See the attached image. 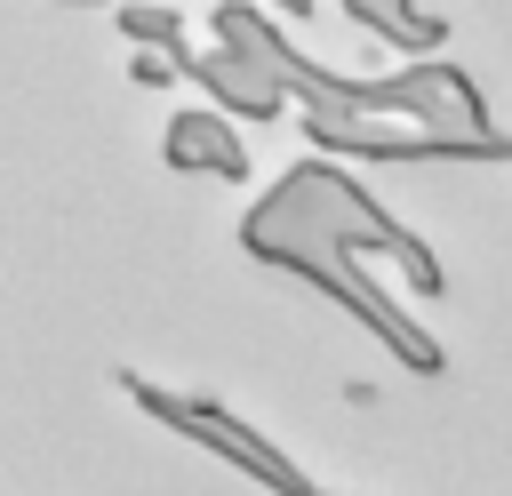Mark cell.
<instances>
[{
	"mask_svg": "<svg viewBox=\"0 0 512 496\" xmlns=\"http://www.w3.org/2000/svg\"><path fill=\"white\" fill-rule=\"evenodd\" d=\"M112 16H120V32H128V48H176V40H184V8H176V0H120Z\"/></svg>",
	"mask_w": 512,
	"mask_h": 496,
	"instance_id": "ba28073f",
	"label": "cell"
},
{
	"mask_svg": "<svg viewBox=\"0 0 512 496\" xmlns=\"http://www.w3.org/2000/svg\"><path fill=\"white\" fill-rule=\"evenodd\" d=\"M160 160H168L176 176H216V184H240V176H248V144H240V128H232V112H216V104L168 112Z\"/></svg>",
	"mask_w": 512,
	"mask_h": 496,
	"instance_id": "8992f818",
	"label": "cell"
},
{
	"mask_svg": "<svg viewBox=\"0 0 512 496\" xmlns=\"http://www.w3.org/2000/svg\"><path fill=\"white\" fill-rule=\"evenodd\" d=\"M304 136L336 160H488L480 144L464 136H440V128H408V120H384V112H352V104H304Z\"/></svg>",
	"mask_w": 512,
	"mask_h": 496,
	"instance_id": "277c9868",
	"label": "cell"
},
{
	"mask_svg": "<svg viewBox=\"0 0 512 496\" xmlns=\"http://www.w3.org/2000/svg\"><path fill=\"white\" fill-rule=\"evenodd\" d=\"M168 64H176V80H192L216 112H232V120H272V112H288V88H280V72L256 56V48H240V40H216V48H192V32L168 48Z\"/></svg>",
	"mask_w": 512,
	"mask_h": 496,
	"instance_id": "5b68a950",
	"label": "cell"
},
{
	"mask_svg": "<svg viewBox=\"0 0 512 496\" xmlns=\"http://www.w3.org/2000/svg\"><path fill=\"white\" fill-rule=\"evenodd\" d=\"M256 8H280V16H320V0H256Z\"/></svg>",
	"mask_w": 512,
	"mask_h": 496,
	"instance_id": "9c48e42d",
	"label": "cell"
},
{
	"mask_svg": "<svg viewBox=\"0 0 512 496\" xmlns=\"http://www.w3.org/2000/svg\"><path fill=\"white\" fill-rule=\"evenodd\" d=\"M208 32H216V40L256 48V56L280 72V88H288V96H304V104H352V112H384V120H408V128H440V136L480 144L488 160H504V152H512V136L496 128V112H488L480 80H472L464 64H448V56H416L408 72L352 80V72H328V64H312L304 48H288V32H280L256 0H224V8L208 16Z\"/></svg>",
	"mask_w": 512,
	"mask_h": 496,
	"instance_id": "7a4b0ae2",
	"label": "cell"
},
{
	"mask_svg": "<svg viewBox=\"0 0 512 496\" xmlns=\"http://www.w3.org/2000/svg\"><path fill=\"white\" fill-rule=\"evenodd\" d=\"M328 8H344L368 40H384V48H440L448 40V24L424 8V0H328Z\"/></svg>",
	"mask_w": 512,
	"mask_h": 496,
	"instance_id": "52a82bcc",
	"label": "cell"
},
{
	"mask_svg": "<svg viewBox=\"0 0 512 496\" xmlns=\"http://www.w3.org/2000/svg\"><path fill=\"white\" fill-rule=\"evenodd\" d=\"M240 248L256 256V264H272V272H288V280H304V288H320V296H336L408 376H440L448 368V352H440V336L424 328V320H408L360 264L368 256H400V272H408V288L416 296H440L448 288V272H440V256L336 160V152H320V160H304V168H288L248 216H240Z\"/></svg>",
	"mask_w": 512,
	"mask_h": 496,
	"instance_id": "6da1fadb",
	"label": "cell"
},
{
	"mask_svg": "<svg viewBox=\"0 0 512 496\" xmlns=\"http://www.w3.org/2000/svg\"><path fill=\"white\" fill-rule=\"evenodd\" d=\"M120 392H128L152 424H168L176 440L208 448L224 472H240V480H256V488H272V496H312V480H304L264 432H248L224 400H208V392H160V384H144V376H120Z\"/></svg>",
	"mask_w": 512,
	"mask_h": 496,
	"instance_id": "3957f363",
	"label": "cell"
},
{
	"mask_svg": "<svg viewBox=\"0 0 512 496\" xmlns=\"http://www.w3.org/2000/svg\"><path fill=\"white\" fill-rule=\"evenodd\" d=\"M64 8H104V0H64Z\"/></svg>",
	"mask_w": 512,
	"mask_h": 496,
	"instance_id": "30bf717a",
	"label": "cell"
}]
</instances>
